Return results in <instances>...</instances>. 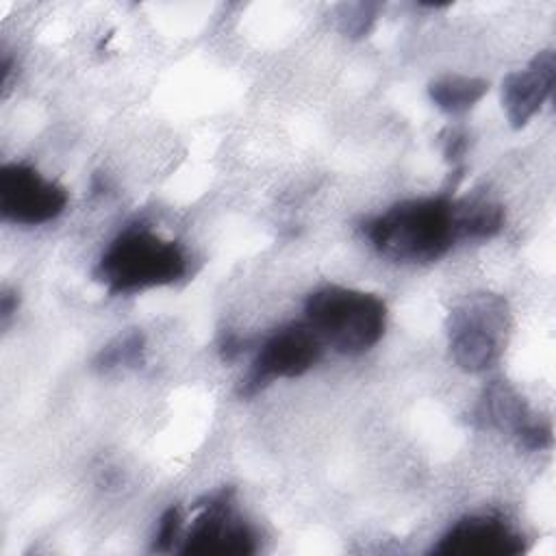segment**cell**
Returning <instances> with one entry per match:
<instances>
[{
	"instance_id": "obj_3",
	"label": "cell",
	"mask_w": 556,
	"mask_h": 556,
	"mask_svg": "<svg viewBox=\"0 0 556 556\" xmlns=\"http://www.w3.org/2000/svg\"><path fill=\"white\" fill-rule=\"evenodd\" d=\"M306 324L319 341L339 354H361L384 334L387 306L367 291L324 287L306 298Z\"/></svg>"
},
{
	"instance_id": "obj_6",
	"label": "cell",
	"mask_w": 556,
	"mask_h": 556,
	"mask_svg": "<svg viewBox=\"0 0 556 556\" xmlns=\"http://www.w3.org/2000/svg\"><path fill=\"white\" fill-rule=\"evenodd\" d=\"M67 206V191L35 167L9 163L0 169V215L7 222L37 226L56 219Z\"/></svg>"
},
{
	"instance_id": "obj_2",
	"label": "cell",
	"mask_w": 556,
	"mask_h": 556,
	"mask_svg": "<svg viewBox=\"0 0 556 556\" xmlns=\"http://www.w3.org/2000/svg\"><path fill=\"white\" fill-rule=\"evenodd\" d=\"M187 271L185 252L176 241L132 226L119 232L98 261L93 278L111 293L172 285Z\"/></svg>"
},
{
	"instance_id": "obj_1",
	"label": "cell",
	"mask_w": 556,
	"mask_h": 556,
	"mask_svg": "<svg viewBox=\"0 0 556 556\" xmlns=\"http://www.w3.org/2000/svg\"><path fill=\"white\" fill-rule=\"evenodd\" d=\"M371 245L391 261L430 263L441 258L456 237L454 202L445 195L406 200L365 224Z\"/></svg>"
},
{
	"instance_id": "obj_4",
	"label": "cell",
	"mask_w": 556,
	"mask_h": 556,
	"mask_svg": "<svg viewBox=\"0 0 556 556\" xmlns=\"http://www.w3.org/2000/svg\"><path fill=\"white\" fill-rule=\"evenodd\" d=\"M504 317V302L493 295L471 298L450 315V350L460 369L484 371L497 361Z\"/></svg>"
},
{
	"instance_id": "obj_9",
	"label": "cell",
	"mask_w": 556,
	"mask_h": 556,
	"mask_svg": "<svg viewBox=\"0 0 556 556\" xmlns=\"http://www.w3.org/2000/svg\"><path fill=\"white\" fill-rule=\"evenodd\" d=\"M434 552L447 556H510L523 552V539L497 517H465L447 530Z\"/></svg>"
},
{
	"instance_id": "obj_8",
	"label": "cell",
	"mask_w": 556,
	"mask_h": 556,
	"mask_svg": "<svg viewBox=\"0 0 556 556\" xmlns=\"http://www.w3.org/2000/svg\"><path fill=\"white\" fill-rule=\"evenodd\" d=\"M556 80V59L552 50L536 54L528 67L510 72L502 83V106L513 128L526 126L549 98Z\"/></svg>"
},
{
	"instance_id": "obj_7",
	"label": "cell",
	"mask_w": 556,
	"mask_h": 556,
	"mask_svg": "<svg viewBox=\"0 0 556 556\" xmlns=\"http://www.w3.org/2000/svg\"><path fill=\"white\" fill-rule=\"evenodd\" d=\"M252 528L235 513L230 495L226 491L204 504V510L195 517L185 543L182 554H252L256 549Z\"/></svg>"
},
{
	"instance_id": "obj_5",
	"label": "cell",
	"mask_w": 556,
	"mask_h": 556,
	"mask_svg": "<svg viewBox=\"0 0 556 556\" xmlns=\"http://www.w3.org/2000/svg\"><path fill=\"white\" fill-rule=\"evenodd\" d=\"M324 343L306 321L289 324L263 341L248 376L241 380V393L254 395L278 378H298L321 358Z\"/></svg>"
},
{
	"instance_id": "obj_11",
	"label": "cell",
	"mask_w": 556,
	"mask_h": 556,
	"mask_svg": "<svg viewBox=\"0 0 556 556\" xmlns=\"http://www.w3.org/2000/svg\"><path fill=\"white\" fill-rule=\"evenodd\" d=\"M489 85L480 78H469V76H458L450 74L443 78H437L430 83V98L432 102L445 111V113H465L469 111L484 93Z\"/></svg>"
},
{
	"instance_id": "obj_13",
	"label": "cell",
	"mask_w": 556,
	"mask_h": 556,
	"mask_svg": "<svg viewBox=\"0 0 556 556\" xmlns=\"http://www.w3.org/2000/svg\"><path fill=\"white\" fill-rule=\"evenodd\" d=\"M141 343H143L141 334H130V337L122 339V343L117 348H106L102 352V363H106V365L128 363L141 352Z\"/></svg>"
},
{
	"instance_id": "obj_10",
	"label": "cell",
	"mask_w": 556,
	"mask_h": 556,
	"mask_svg": "<svg viewBox=\"0 0 556 556\" xmlns=\"http://www.w3.org/2000/svg\"><path fill=\"white\" fill-rule=\"evenodd\" d=\"M504 208L491 200H467L454 204V226L458 239H486L500 232Z\"/></svg>"
},
{
	"instance_id": "obj_12",
	"label": "cell",
	"mask_w": 556,
	"mask_h": 556,
	"mask_svg": "<svg viewBox=\"0 0 556 556\" xmlns=\"http://www.w3.org/2000/svg\"><path fill=\"white\" fill-rule=\"evenodd\" d=\"M180 530H182V515L176 506L167 508L159 521V530H156V547L159 549H167L178 536H180Z\"/></svg>"
}]
</instances>
